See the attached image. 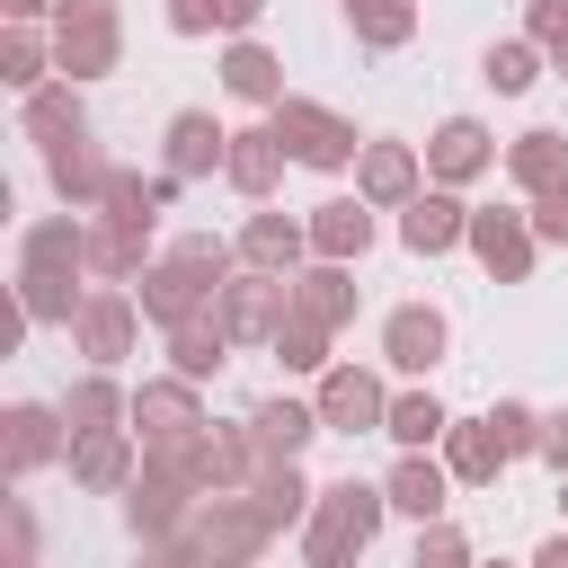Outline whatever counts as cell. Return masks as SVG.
Instances as JSON below:
<instances>
[{
    "label": "cell",
    "instance_id": "6",
    "mask_svg": "<svg viewBox=\"0 0 568 568\" xmlns=\"http://www.w3.org/2000/svg\"><path fill=\"white\" fill-rule=\"evenodd\" d=\"M488 80H497V89H524L532 71H524V53H488Z\"/></svg>",
    "mask_w": 568,
    "mask_h": 568
},
{
    "label": "cell",
    "instance_id": "7",
    "mask_svg": "<svg viewBox=\"0 0 568 568\" xmlns=\"http://www.w3.org/2000/svg\"><path fill=\"white\" fill-rule=\"evenodd\" d=\"M541 568H568V541H550V550H541Z\"/></svg>",
    "mask_w": 568,
    "mask_h": 568
},
{
    "label": "cell",
    "instance_id": "1",
    "mask_svg": "<svg viewBox=\"0 0 568 568\" xmlns=\"http://www.w3.org/2000/svg\"><path fill=\"white\" fill-rule=\"evenodd\" d=\"M408 240H417V248L453 240V204H417V213H408Z\"/></svg>",
    "mask_w": 568,
    "mask_h": 568
},
{
    "label": "cell",
    "instance_id": "5",
    "mask_svg": "<svg viewBox=\"0 0 568 568\" xmlns=\"http://www.w3.org/2000/svg\"><path fill=\"white\" fill-rule=\"evenodd\" d=\"M399 506L426 515V506H435V470H399Z\"/></svg>",
    "mask_w": 568,
    "mask_h": 568
},
{
    "label": "cell",
    "instance_id": "2",
    "mask_svg": "<svg viewBox=\"0 0 568 568\" xmlns=\"http://www.w3.org/2000/svg\"><path fill=\"white\" fill-rule=\"evenodd\" d=\"M435 337H444L435 320H399V364H426V355H435Z\"/></svg>",
    "mask_w": 568,
    "mask_h": 568
},
{
    "label": "cell",
    "instance_id": "3",
    "mask_svg": "<svg viewBox=\"0 0 568 568\" xmlns=\"http://www.w3.org/2000/svg\"><path fill=\"white\" fill-rule=\"evenodd\" d=\"M470 160H479V133L453 124V133H444V169H470Z\"/></svg>",
    "mask_w": 568,
    "mask_h": 568
},
{
    "label": "cell",
    "instance_id": "4",
    "mask_svg": "<svg viewBox=\"0 0 568 568\" xmlns=\"http://www.w3.org/2000/svg\"><path fill=\"white\" fill-rule=\"evenodd\" d=\"M435 426H444V417H435V399H408V408H399V435H408V444H417V435H435Z\"/></svg>",
    "mask_w": 568,
    "mask_h": 568
}]
</instances>
